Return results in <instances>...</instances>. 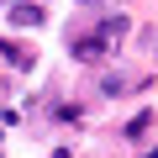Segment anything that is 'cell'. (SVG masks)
<instances>
[{
  "mask_svg": "<svg viewBox=\"0 0 158 158\" xmlns=\"http://www.w3.org/2000/svg\"><path fill=\"white\" fill-rule=\"evenodd\" d=\"M127 32H132V27H127V16H106V21H100V32H95V42H100L106 53H116V48L127 42Z\"/></svg>",
  "mask_w": 158,
  "mask_h": 158,
  "instance_id": "6da1fadb",
  "label": "cell"
},
{
  "mask_svg": "<svg viewBox=\"0 0 158 158\" xmlns=\"http://www.w3.org/2000/svg\"><path fill=\"white\" fill-rule=\"evenodd\" d=\"M6 16H11V27H42V6H32V0H16Z\"/></svg>",
  "mask_w": 158,
  "mask_h": 158,
  "instance_id": "7a4b0ae2",
  "label": "cell"
},
{
  "mask_svg": "<svg viewBox=\"0 0 158 158\" xmlns=\"http://www.w3.org/2000/svg\"><path fill=\"white\" fill-rule=\"evenodd\" d=\"M0 58H6L11 69H32V63H37V53H32L27 42H0Z\"/></svg>",
  "mask_w": 158,
  "mask_h": 158,
  "instance_id": "3957f363",
  "label": "cell"
},
{
  "mask_svg": "<svg viewBox=\"0 0 158 158\" xmlns=\"http://www.w3.org/2000/svg\"><path fill=\"white\" fill-rule=\"evenodd\" d=\"M74 58H79V63H100V58H106V48L95 42V32H90V37H74Z\"/></svg>",
  "mask_w": 158,
  "mask_h": 158,
  "instance_id": "277c9868",
  "label": "cell"
},
{
  "mask_svg": "<svg viewBox=\"0 0 158 158\" xmlns=\"http://www.w3.org/2000/svg\"><path fill=\"white\" fill-rule=\"evenodd\" d=\"M121 90H127V74H106L100 79V95H121Z\"/></svg>",
  "mask_w": 158,
  "mask_h": 158,
  "instance_id": "5b68a950",
  "label": "cell"
},
{
  "mask_svg": "<svg viewBox=\"0 0 158 158\" xmlns=\"http://www.w3.org/2000/svg\"><path fill=\"white\" fill-rule=\"evenodd\" d=\"M148 127H153V111H137V116H132V127H127V137H142Z\"/></svg>",
  "mask_w": 158,
  "mask_h": 158,
  "instance_id": "8992f818",
  "label": "cell"
},
{
  "mask_svg": "<svg viewBox=\"0 0 158 158\" xmlns=\"http://www.w3.org/2000/svg\"><path fill=\"white\" fill-rule=\"evenodd\" d=\"M79 6H111V0H79Z\"/></svg>",
  "mask_w": 158,
  "mask_h": 158,
  "instance_id": "52a82bcc",
  "label": "cell"
},
{
  "mask_svg": "<svg viewBox=\"0 0 158 158\" xmlns=\"http://www.w3.org/2000/svg\"><path fill=\"white\" fill-rule=\"evenodd\" d=\"M148 158H158V148H153V153H148Z\"/></svg>",
  "mask_w": 158,
  "mask_h": 158,
  "instance_id": "ba28073f",
  "label": "cell"
},
{
  "mask_svg": "<svg viewBox=\"0 0 158 158\" xmlns=\"http://www.w3.org/2000/svg\"><path fill=\"white\" fill-rule=\"evenodd\" d=\"M0 95H6V85H0Z\"/></svg>",
  "mask_w": 158,
  "mask_h": 158,
  "instance_id": "9c48e42d",
  "label": "cell"
}]
</instances>
